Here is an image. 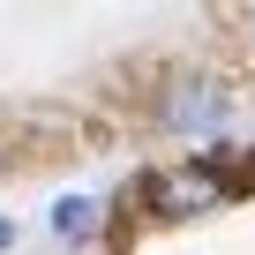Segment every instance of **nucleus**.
Segmentation results:
<instances>
[{"instance_id": "1", "label": "nucleus", "mask_w": 255, "mask_h": 255, "mask_svg": "<svg viewBox=\"0 0 255 255\" xmlns=\"http://www.w3.org/2000/svg\"><path fill=\"white\" fill-rule=\"evenodd\" d=\"M150 195H158V210L188 218V210H210V203H225V180H218L210 165H188V173H165V180H150Z\"/></svg>"}, {"instance_id": "2", "label": "nucleus", "mask_w": 255, "mask_h": 255, "mask_svg": "<svg viewBox=\"0 0 255 255\" xmlns=\"http://www.w3.org/2000/svg\"><path fill=\"white\" fill-rule=\"evenodd\" d=\"M90 218H98V210H90V195H60V203H53V233H68V240H83V233H90Z\"/></svg>"}, {"instance_id": "3", "label": "nucleus", "mask_w": 255, "mask_h": 255, "mask_svg": "<svg viewBox=\"0 0 255 255\" xmlns=\"http://www.w3.org/2000/svg\"><path fill=\"white\" fill-rule=\"evenodd\" d=\"M218 105H225V98H218V90H195V98H188V90H180V98H173V120H210V113H218Z\"/></svg>"}]
</instances>
